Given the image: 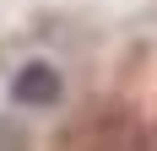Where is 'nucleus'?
Returning a JSON list of instances; mask_svg holds the SVG:
<instances>
[{
	"label": "nucleus",
	"mask_w": 157,
	"mask_h": 151,
	"mask_svg": "<svg viewBox=\"0 0 157 151\" xmlns=\"http://www.w3.org/2000/svg\"><path fill=\"white\" fill-rule=\"evenodd\" d=\"M60 92H65L60 70L44 65V60L22 65V70L11 76V103H16V108H54V103H60Z\"/></svg>",
	"instance_id": "f03ea898"
},
{
	"label": "nucleus",
	"mask_w": 157,
	"mask_h": 151,
	"mask_svg": "<svg viewBox=\"0 0 157 151\" xmlns=\"http://www.w3.org/2000/svg\"><path fill=\"white\" fill-rule=\"evenodd\" d=\"M60 151H146L141 135H136V124L119 119V113H92V119H81L65 130Z\"/></svg>",
	"instance_id": "f257e3e1"
}]
</instances>
